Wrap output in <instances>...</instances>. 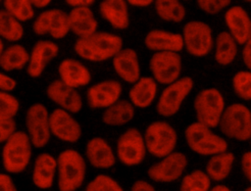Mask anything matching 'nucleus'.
Returning <instances> with one entry per match:
<instances>
[{
  "instance_id": "obj_45",
  "label": "nucleus",
  "mask_w": 251,
  "mask_h": 191,
  "mask_svg": "<svg viewBox=\"0 0 251 191\" xmlns=\"http://www.w3.org/2000/svg\"><path fill=\"white\" fill-rule=\"evenodd\" d=\"M130 190H132V191H154L155 187L150 182H148L144 179H138L132 183Z\"/></svg>"
},
{
  "instance_id": "obj_33",
  "label": "nucleus",
  "mask_w": 251,
  "mask_h": 191,
  "mask_svg": "<svg viewBox=\"0 0 251 191\" xmlns=\"http://www.w3.org/2000/svg\"><path fill=\"white\" fill-rule=\"evenodd\" d=\"M24 34L23 23L5 9H0V37L9 42H17Z\"/></svg>"
},
{
  "instance_id": "obj_11",
  "label": "nucleus",
  "mask_w": 251,
  "mask_h": 191,
  "mask_svg": "<svg viewBox=\"0 0 251 191\" xmlns=\"http://www.w3.org/2000/svg\"><path fill=\"white\" fill-rule=\"evenodd\" d=\"M181 68V57L178 52H154L149 61V70L152 77L163 85L176 80L180 76Z\"/></svg>"
},
{
  "instance_id": "obj_25",
  "label": "nucleus",
  "mask_w": 251,
  "mask_h": 191,
  "mask_svg": "<svg viewBox=\"0 0 251 191\" xmlns=\"http://www.w3.org/2000/svg\"><path fill=\"white\" fill-rule=\"evenodd\" d=\"M99 13L115 29H126L129 25L128 4L126 0H102L99 4Z\"/></svg>"
},
{
  "instance_id": "obj_1",
  "label": "nucleus",
  "mask_w": 251,
  "mask_h": 191,
  "mask_svg": "<svg viewBox=\"0 0 251 191\" xmlns=\"http://www.w3.org/2000/svg\"><path fill=\"white\" fill-rule=\"evenodd\" d=\"M123 38L107 31H95L90 35L78 37L74 45L75 54L88 62L100 63L112 59L122 48Z\"/></svg>"
},
{
  "instance_id": "obj_6",
  "label": "nucleus",
  "mask_w": 251,
  "mask_h": 191,
  "mask_svg": "<svg viewBox=\"0 0 251 191\" xmlns=\"http://www.w3.org/2000/svg\"><path fill=\"white\" fill-rule=\"evenodd\" d=\"M143 137L147 153L158 159L175 151L177 144V133L166 120L150 122Z\"/></svg>"
},
{
  "instance_id": "obj_41",
  "label": "nucleus",
  "mask_w": 251,
  "mask_h": 191,
  "mask_svg": "<svg viewBox=\"0 0 251 191\" xmlns=\"http://www.w3.org/2000/svg\"><path fill=\"white\" fill-rule=\"evenodd\" d=\"M240 166L245 178L251 183V151L243 153L240 160Z\"/></svg>"
},
{
  "instance_id": "obj_20",
  "label": "nucleus",
  "mask_w": 251,
  "mask_h": 191,
  "mask_svg": "<svg viewBox=\"0 0 251 191\" xmlns=\"http://www.w3.org/2000/svg\"><path fill=\"white\" fill-rule=\"evenodd\" d=\"M112 65L118 76L126 83H134L140 75L137 53L132 48H122L113 58Z\"/></svg>"
},
{
  "instance_id": "obj_19",
  "label": "nucleus",
  "mask_w": 251,
  "mask_h": 191,
  "mask_svg": "<svg viewBox=\"0 0 251 191\" xmlns=\"http://www.w3.org/2000/svg\"><path fill=\"white\" fill-rule=\"evenodd\" d=\"M224 19L227 31L238 45H243L251 37V18L243 7L239 5L229 7Z\"/></svg>"
},
{
  "instance_id": "obj_9",
  "label": "nucleus",
  "mask_w": 251,
  "mask_h": 191,
  "mask_svg": "<svg viewBox=\"0 0 251 191\" xmlns=\"http://www.w3.org/2000/svg\"><path fill=\"white\" fill-rule=\"evenodd\" d=\"M181 35L184 49L193 57H205L214 47L212 28L202 21L187 22L182 27Z\"/></svg>"
},
{
  "instance_id": "obj_31",
  "label": "nucleus",
  "mask_w": 251,
  "mask_h": 191,
  "mask_svg": "<svg viewBox=\"0 0 251 191\" xmlns=\"http://www.w3.org/2000/svg\"><path fill=\"white\" fill-rule=\"evenodd\" d=\"M28 58L29 52L22 44L14 42V44L3 49L0 56V68L4 72L23 70L26 67Z\"/></svg>"
},
{
  "instance_id": "obj_30",
  "label": "nucleus",
  "mask_w": 251,
  "mask_h": 191,
  "mask_svg": "<svg viewBox=\"0 0 251 191\" xmlns=\"http://www.w3.org/2000/svg\"><path fill=\"white\" fill-rule=\"evenodd\" d=\"M215 61L221 66L230 65L236 58L238 43L228 31H221L214 41Z\"/></svg>"
},
{
  "instance_id": "obj_18",
  "label": "nucleus",
  "mask_w": 251,
  "mask_h": 191,
  "mask_svg": "<svg viewBox=\"0 0 251 191\" xmlns=\"http://www.w3.org/2000/svg\"><path fill=\"white\" fill-rule=\"evenodd\" d=\"M59 54V46L51 40H38L29 52L26 72L32 78L39 77L46 66Z\"/></svg>"
},
{
  "instance_id": "obj_23",
  "label": "nucleus",
  "mask_w": 251,
  "mask_h": 191,
  "mask_svg": "<svg viewBox=\"0 0 251 191\" xmlns=\"http://www.w3.org/2000/svg\"><path fill=\"white\" fill-rule=\"evenodd\" d=\"M57 175V159L50 153L39 154L33 164L31 180L35 187L46 190L54 185Z\"/></svg>"
},
{
  "instance_id": "obj_27",
  "label": "nucleus",
  "mask_w": 251,
  "mask_h": 191,
  "mask_svg": "<svg viewBox=\"0 0 251 191\" xmlns=\"http://www.w3.org/2000/svg\"><path fill=\"white\" fill-rule=\"evenodd\" d=\"M70 30L78 37H84L95 32L98 22L90 7H75L68 13Z\"/></svg>"
},
{
  "instance_id": "obj_46",
  "label": "nucleus",
  "mask_w": 251,
  "mask_h": 191,
  "mask_svg": "<svg viewBox=\"0 0 251 191\" xmlns=\"http://www.w3.org/2000/svg\"><path fill=\"white\" fill-rule=\"evenodd\" d=\"M96 0H65L66 4L71 8L75 7H91Z\"/></svg>"
},
{
  "instance_id": "obj_53",
  "label": "nucleus",
  "mask_w": 251,
  "mask_h": 191,
  "mask_svg": "<svg viewBox=\"0 0 251 191\" xmlns=\"http://www.w3.org/2000/svg\"><path fill=\"white\" fill-rule=\"evenodd\" d=\"M1 1H3V0H0V2H1Z\"/></svg>"
},
{
  "instance_id": "obj_29",
  "label": "nucleus",
  "mask_w": 251,
  "mask_h": 191,
  "mask_svg": "<svg viewBox=\"0 0 251 191\" xmlns=\"http://www.w3.org/2000/svg\"><path fill=\"white\" fill-rule=\"evenodd\" d=\"M234 161V154L227 150L217 153L210 156L205 167V171L212 181L221 182L230 174Z\"/></svg>"
},
{
  "instance_id": "obj_34",
  "label": "nucleus",
  "mask_w": 251,
  "mask_h": 191,
  "mask_svg": "<svg viewBox=\"0 0 251 191\" xmlns=\"http://www.w3.org/2000/svg\"><path fill=\"white\" fill-rule=\"evenodd\" d=\"M212 180L206 171L194 169L182 176L179 190L181 191H208L212 186Z\"/></svg>"
},
{
  "instance_id": "obj_15",
  "label": "nucleus",
  "mask_w": 251,
  "mask_h": 191,
  "mask_svg": "<svg viewBox=\"0 0 251 191\" xmlns=\"http://www.w3.org/2000/svg\"><path fill=\"white\" fill-rule=\"evenodd\" d=\"M49 125L51 135L63 142L75 143L82 134L79 122L70 112L61 108H56L49 113Z\"/></svg>"
},
{
  "instance_id": "obj_12",
  "label": "nucleus",
  "mask_w": 251,
  "mask_h": 191,
  "mask_svg": "<svg viewBox=\"0 0 251 191\" xmlns=\"http://www.w3.org/2000/svg\"><path fill=\"white\" fill-rule=\"evenodd\" d=\"M186 167V156L181 152L173 151L151 165L147 169V175L155 182L170 183L179 179Z\"/></svg>"
},
{
  "instance_id": "obj_47",
  "label": "nucleus",
  "mask_w": 251,
  "mask_h": 191,
  "mask_svg": "<svg viewBox=\"0 0 251 191\" xmlns=\"http://www.w3.org/2000/svg\"><path fill=\"white\" fill-rule=\"evenodd\" d=\"M128 5L137 8H145L153 4L154 0H126Z\"/></svg>"
},
{
  "instance_id": "obj_49",
  "label": "nucleus",
  "mask_w": 251,
  "mask_h": 191,
  "mask_svg": "<svg viewBox=\"0 0 251 191\" xmlns=\"http://www.w3.org/2000/svg\"><path fill=\"white\" fill-rule=\"evenodd\" d=\"M210 190H213V191H230V188L227 187V186L225 185V184L219 183V184H216L215 186L211 187Z\"/></svg>"
},
{
  "instance_id": "obj_43",
  "label": "nucleus",
  "mask_w": 251,
  "mask_h": 191,
  "mask_svg": "<svg viewBox=\"0 0 251 191\" xmlns=\"http://www.w3.org/2000/svg\"><path fill=\"white\" fill-rule=\"evenodd\" d=\"M17 187L9 173L0 172V191H16Z\"/></svg>"
},
{
  "instance_id": "obj_50",
  "label": "nucleus",
  "mask_w": 251,
  "mask_h": 191,
  "mask_svg": "<svg viewBox=\"0 0 251 191\" xmlns=\"http://www.w3.org/2000/svg\"><path fill=\"white\" fill-rule=\"evenodd\" d=\"M3 49H4V43H3V40H2V38L0 37V56H1V54H2V51H3Z\"/></svg>"
},
{
  "instance_id": "obj_48",
  "label": "nucleus",
  "mask_w": 251,
  "mask_h": 191,
  "mask_svg": "<svg viewBox=\"0 0 251 191\" xmlns=\"http://www.w3.org/2000/svg\"><path fill=\"white\" fill-rule=\"evenodd\" d=\"M29 1L31 5L36 9H44L48 5H50V3L52 2V0H29Z\"/></svg>"
},
{
  "instance_id": "obj_21",
  "label": "nucleus",
  "mask_w": 251,
  "mask_h": 191,
  "mask_svg": "<svg viewBox=\"0 0 251 191\" xmlns=\"http://www.w3.org/2000/svg\"><path fill=\"white\" fill-rule=\"evenodd\" d=\"M85 156L88 163L95 168L107 169L116 165L117 158L111 145L103 138L95 136L85 145Z\"/></svg>"
},
{
  "instance_id": "obj_7",
  "label": "nucleus",
  "mask_w": 251,
  "mask_h": 191,
  "mask_svg": "<svg viewBox=\"0 0 251 191\" xmlns=\"http://www.w3.org/2000/svg\"><path fill=\"white\" fill-rule=\"evenodd\" d=\"M193 107L197 121L215 128L219 125L220 119L226 108V101L219 89L214 87L204 88L195 96Z\"/></svg>"
},
{
  "instance_id": "obj_8",
  "label": "nucleus",
  "mask_w": 251,
  "mask_h": 191,
  "mask_svg": "<svg viewBox=\"0 0 251 191\" xmlns=\"http://www.w3.org/2000/svg\"><path fill=\"white\" fill-rule=\"evenodd\" d=\"M194 87V81L190 76H179L169 83L162 90L156 103V112L164 118L175 116L180 109L183 101Z\"/></svg>"
},
{
  "instance_id": "obj_22",
  "label": "nucleus",
  "mask_w": 251,
  "mask_h": 191,
  "mask_svg": "<svg viewBox=\"0 0 251 191\" xmlns=\"http://www.w3.org/2000/svg\"><path fill=\"white\" fill-rule=\"evenodd\" d=\"M59 79L67 85L79 88L86 86L91 81V72L80 61L66 58L58 66Z\"/></svg>"
},
{
  "instance_id": "obj_51",
  "label": "nucleus",
  "mask_w": 251,
  "mask_h": 191,
  "mask_svg": "<svg viewBox=\"0 0 251 191\" xmlns=\"http://www.w3.org/2000/svg\"><path fill=\"white\" fill-rule=\"evenodd\" d=\"M245 190H246V191H251V185H250V186H248V187H246V188H245Z\"/></svg>"
},
{
  "instance_id": "obj_3",
  "label": "nucleus",
  "mask_w": 251,
  "mask_h": 191,
  "mask_svg": "<svg viewBox=\"0 0 251 191\" xmlns=\"http://www.w3.org/2000/svg\"><path fill=\"white\" fill-rule=\"evenodd\" d=\"M32 144L26 132L16 130L2 148V165L8 173L18 174L25 170L30 163Z\"/></svg>"
},
{
  "instance_id": "obj_17",
  "label": "nucleus",
  "mask_w": 251,
  "mask_h": 191,
  "mask_svg": "<svg viewBox=\"0 0 251 191\" xmlns=\"http://www.w3.org/2000/svg\"><path fill=\"white\" fill-rule=\"evenodd\" d=\"M46 95L59 108L71 114H76L82 109V98L76 88L67 85L60 79H55L49 83L46 88Z\"/></svg>"
},
{
  "instance_id": "obj_10",
  "label": "nucleus",
  "mask_w": 251,
  "mask_h": 191,
  "mask_svg": "<svg viewBox=\"0 0 251 191\" xmlns=\"http://www.w3.org/2000/svg\"><path fill=\"white\" fill-rule=\"evenodd\" d=\"M147 149L143 134L135 127H129L123 132L116 145V156L126 167H135L145 160Z\"/></svg>"
},
{
  "instance_id": "obj_40",
  "label": "nucleus",
  "mask_w": 251,
  "mask_h": 191,
  "mask_svg": "<svg viewBox=\"0 0 251 191\" xmlns=\"http://www.w3.org/2000/svg\"><path fill=\"white\" fill-rule=\"evenodd\" d=\"M17 130V123L14 119H0V144L4 143Z\"/></svg>"
},
{
  "instance_id": "obj_39",
  "label": "nucleus",
  "mask_w": 251,
  "mask_h": 191,
  "mask_svg": "<svg viewBox=\"0 0 251 191\" xmlns=\"http://www.w3.org/2000/svg\"><path fill=\"white\" fill-rule=\"evenodd\" d=\"M232 0H196L198 8L208 15H217L231 4Z\"/></svg>"
},
{
  "instance_id": "obj_35",
  "label": "nucleus",
  "mask_w": 251,
  "mask_h": 191,
  "mask_svg": "<svg viewBox=\"0 0 251 191\" xmlns=\"http://www.w3.org/2000/svg\"><path fill=\"white\" fill-rule=\"evenodd\" d=\"M4 9L22 23L34 17V7L29 0H3Z\"/></svg>"
},
{
  "instance_id": "obj_5",
  "label": "nucleus",
  "mask_w": 251,
  "mask_h": 191,
  "mask_svg": "<svg viewBox=\"0 0 251 191\" xmlns=\"http://www.w3.org/2000/svg\"><path fill=\"white\" fill-rule=\"evenodd\" d=\"M224 136L244 142L251 140V110L241 103L226 106L219 121Z\"/></svg>"
},
{
  "instance_id": "obj_2",
  "label": "nucleus",
  "mask_w": 251,
  "mask_h": 191,
  "mask_svg": "<svg viewBox=\"0 0 251 191\" xmlns=\"http://www.w3.org/2000/svg\"><path fill=\"white\" fill-rule=\"evenodd\" d=\"M57 159V185L61 191H75L80 188L86 175V162L75 149H66Z\"/></svg>"
},
{
  "instance_id": "obj_32",
  "label": "nucleus",
  "mask_w": 251,
  "mask_h": 191,
  "mask_svg": "<svg viewBox=\"0 0 251 191\" xmlns=\"http://www.w3.org/2000/svg\"><path fill=\"white\" fill-rule=\"evenodd\" d=\"M157 16L169 23H180L186 16V10L180 0H154Z\"/></svg>"
},
{
  "instance_id": "obj_24",
  "label": "nucleus",
  "mask_w": 251,
  "mask_h": 191,
  "mask_svg": "<svg viewBox=\"0 0 251 191\" xmlns=\"http://www.w3.org/2000/svg\"><path fill=\"white\" fill-rule=\"evenodd\" d=\"M144 45L153 52L173 51L180 52L184 49L181 33L164 29H152L144 37Z\"/></svg>"
},
{
  "instance_id": "obj_14",
  "label": "nucleus",
  "mask_w": 251,
  "mask_h": 191,
  "mask_svg": "<svg viewBox=\"0 0 251 191\" xmlns=\"http://www.w3.org/2000/svg\"><path fill=\"white\" fill-rule=\"evenodd\" d=\"M32 30L40 36L49 35L54 39H63L71 31L68 13L61 9H47L35 18Z\"/></svg>"
},
{
  "instance_id": "obj_16",
  "label": "nucleus",
  "mask_w": 251,
  "mask_h": 191,
  "mask_svg": "<svg viewBox=\"0 0 251 191\" xmlns=\"http://www.w3.org/2000/svg\"><path fill=\"white\" fill-rule=\"evenodd\" d=\"M123 93L122 83L116 79H106L92 84L86 91V101L90 109H106L118 101Z\"/></svg>"
},
{
  "instance_id": "obj_28",
  "label": "nucleus",
  "mask_w": 251,
  "mask_h": 191,
  "mask_svg": "<svg viewBox=\"0 0 251 191\" xmlns=\"http://www.w3.org/2000/svg\"><path fill=\"white\" fill-rule=\"evenodd\" d=\"M135 115V107L129 100L119 99L114 104L104 109L102 121L109 126H122L128 123Z\"/></svg>"
},
{
  "instance_id": "obj_38",
  "label": "nucleus",
  "mask_w": 251,
  "mask_h": 191,
  "mask_svg": "<svg viewBox=\"0 0 251 191\" xmlns=\"http://www.w3.org/2000/svg\"><path fill=\"white\" fill-rule=\"evenodd\" d=\"M20 110V102L8 91L0 90V119H14Z\"/></svg>"
},
{
  "instance_id": "obj_36",
  "label": "nucleus",
  "mask_w": 251,
  "mask_h": 191,
  "mask_svg": "<svg viewBox=\"0 0 251 191\" xmlns=\"http://www.w3.org/2000/svg\"><path fill=\"white\" fill-rule=\"evenodd\" d=\"M232 89L235 95L243 101H251V71H239L231 79Z\"/></svg>"
},
{
  "instance_id": "obj_54",
  "label": "nucleus",
  "mask_w": 251,
  "mask_h": 191,
  "mask_svg": "<svg viewBox=\"0 0 251 191\" xmlns=\"http://www.w3.org/2000/svg\"><path fill=\"white\" fill-rule=\"evenodd\" d=\"M184 1H187V0H184Z\"/></svg>"
},
{
  "instance_id": "obj_13",
  "label": "nucleus",
  "mask_w": 251,
  "mask_h": 191,
  "mask_svg": "<svg viewBox=\"0 0 251 191\" xmlns=\"http://www.w3.org/2000/svg\"><path fill=\"white\" fill-rule=\"evenodd\" d=\"M26 133L35 148H43L50 140L49 112L41 103H34L25 113Z\"/></svg>"
},
{
  "instance_id": "obj_52",
  "label": "nucleus",
  "mask_w": 251,
  "mask_h": 191,
  "mask_svg": "<svg viewBox=\"0 0 251 191\" xmlns=\"http://www.w3.org/2000/svg\"><path fill=\"white\" fill-rule=\"evenodd\" d=\"M243 1H245V2H249V3H251V0H243Z\"/></svg>"
},
{
  "instance_id": "obj_4",
  "label": "nucleus",
  "mask_w": 251,
  "mask_h": 191,
  "mask_svg": "<svg viewBox=\"0 0 251 191\" xmlns=\"http://www.w3.org/2000/svg\"><path fill=\"white\" fill-rule=\"evenodd\" d=\"M212 129L197 120L188 124L184 130V137L188 148L195 154L203 157H210L226 151L228 148L226 140Z\"/></svg>"
},
{
  "instance_id": "obj_42",
  "label": "nucleus",
  "mask_w": 251,
  "mask_h": 191,
  "mask_svg": "<svg viewBox=\"0 0 251 191\" xmlns=\"http://www.w3.org/2000/svg\"><path fill=\"white\" fill-rule=\"evenodd\" d=\"M17 86V81L7 73L0 72V90L2 91H13Z\"/></svg>"
},
{
  "instance_id": "obj_44",
  "label": "nucleus",
  "mask_w": 251,
  "mask_h": 191,
  "mask_svg": "<svg viewBox=\"0 0 251 191\" xmlns=\"http://www.w3.org/2000/svg\"><path fill=\"white\" fill-rule=\"evenodd\" d=\"M242 46V61L247 70L251 71V37Z\"/></svg>"
},
{
  "instance_id": "obj_26",
  "label": "nucleus",
  "mask_w": 251,
  "mask_h": 191,
  "mask_svg": "<svg viewBox=\"0 0 251 191\" xmlns=\"http://www.w3.org/2000/svg\"><path fill=\"white\" fill-rule=\"evenodd\" d=\"M158 82L152 76H140L132 83L128 91V99L137 109L150 107L156 99Z\"/></svg>"
},
{
  "instance_id": "obj_37",
  "label": "nucleus",
  "mask_w": 251,
  "mask_h": 191,
  "mask_svg": "<svg viewBox=\"0 0 251 191\" xmlns=\"http://www.w3.org/2000/svg\"><path fill=\"white\" fill-rule=\"evenodd\" d=\"M86 191H122L121 184L112 176L104 173L97 174L86 186Z\"/></svg>"
}]
</instances>
